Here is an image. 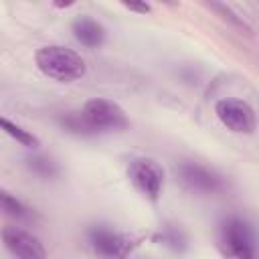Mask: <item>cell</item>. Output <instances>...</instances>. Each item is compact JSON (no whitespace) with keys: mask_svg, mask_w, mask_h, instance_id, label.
Masks as SVG:
<instances>
[{"mask_svg":"<svg viewBox=\"0 0 259 259\" xmlns=\"http://www.w3.org/2000/svg\"><path fill=\"white\" fill-rule=\"evenodd\" d=\"M85 239L91 253L99 259H127L140 245V239L105 223L91 225L85 231Z\"/></svg>","mask_w":259,"mask_h":259,"instance_id":"obj_3","label":"cell"},{"mask_svg":"<svg viewBox=\"0 0 259 259\" xmlns=\"http://www.w3.org/2000/svg\"><path fill=\"white\" fill-rule=\"evenodd\" d=\"M26 168H28L34 176H38V178H42V180H51V178H57V176L61 174V166H59L53 158L42 156V154H32V156H28V158H26Z\"/></svg>","mask_w":259,"mask_h":259,"instance_id":"obj_14","label":"cell"},{"mask_svg":"<svg viewBox=\"0 0 259 259\" xmlns=\"http://www.w3.org/2000/svg\"><path fill=\"white\" fill-rule=\"evenodd\" d=\"M0 132H4L8 138H12L14 142H18L20 146H26L30 150H36L40 146V140H38L36 134H32L30 130L22 127L20 123H16V121H12L4 115H0Z\"/></svg>","mask_w":259,"mask_h":259,"instance_id":"obj_11","label":"cell"},{"mask_svg":"<svg viewBox=\"0 0 259 259\" xmlns=\"http://www.w3.org/2000/svg\"><path fill=\"white\" fill-rule=\"evenodd\" d=\"M123 6H125L127 10H132V12H138V14H148V12L152 10V6L146 4V2H142V4H140V2H125Z\"/></svg>","mask_w":259,"mask_h":259,"instance_id":"obj_16","label":"cell"},{"mask_svg":"<svg viewBox=\"0 0 259 259\" xmlns=\"http://www.w3.org/2000/svg\"><path fill=\"white\" fill-rule=\"evenodd\" d=\"M34 63L38 71L57 83H75L85 77V59L63 45H45L34 53Z\"/></svg>","mask_w":259,"mask_h":259,"instance_id":"obj_1","label":"cell"},{"mask_svg":"<svg viewBox=\"0 0 259 259\" xmlns=\"http://www.w3.org/2000/svg\"><path fill=\"white\" fill-rule=\"evenodd\" d=\"M125 174H127L130 184L142 198H146L152 204H156L162 198V192L166 186V170L162 168L158 160L150 156L134 158L127 164Z\"/></svg>","mask_w":259,"mask_h":259,"instance_id":"obj_4","label":"cell"},{"mask_svg":"<svg viewBox=\"0 0 259 259\" xmlns=\"http://www.w3.org/2000/svg\"><path fill=\"white\" fill-rule=\"evenodd\" d=\"M219 251L225 259H255V233L247 219L231 214L219 225Z\"/></svg>","mask_w":259,"mask_h":259,"instance_id":"obj_2","label":"cell"},{"mask_svg":"<svg viewBox=\"0 0 259 259\" xmlns=\"http://www.w3.org/2000/svg\"><path fill=\"white\" fill-rule=\"evenodd\" d=\"M2 245L14 259H49V253L42 245V241L32 235L30 231L16 227V225H6L0 231Z\"/></svg>","mask_w":259,"mask_h":259,"instance_id":"obj_7","label":"cell"},{"mask_svg":"<svg viewBox=\"0 0 259 259\" xmlns=\"http://www.w3.org/2000/svg\"><path fill=\"white\" fill-rule=\"evenodd\" d=\"M0 212L8 214L12 219H22V221H26V219L32 217V210L16 194H12L10 190H6L4 186H0Z\"/></svg>","mask_w":259,"mask_h":259,"instance_id":"obj_13","label":"cell"},{"mask_svg":"<svg viewBox=\"0 0 259 259\" xmlns=\"http://www.w3.org/2000/svg\"><path fill=\"white\" fill-rule=\"evenodd\" d=\"M83 117L95 134L101 132H125L130 127V117L125 109L105 97H91L81 107Z\"/></svg>","mask_w":259,"mask_h":259,"instance_id":"obj_5","label":"cell"},{"mask_svg":"<svg viewBox=\"0 0 259 259\" xmlns=\"http://www.w3.org/2000/svg\"><path fill=\"white\" fill-rule=\"evenodd\" d=\"M176 174L180 178V182L198 194H217L221 190H225V178L214 172L208 166H202L198 162H180L176 168Z\"/></svg>","mask_w":259,"mask_h":259,"instance_id":"obj_8","label":"cell"},{"mask_svg":"<svg viewBox=\"0 0 259 259\" xmlns=\"http://www.w3.org/2000/svg\"><path fill=\"white\" fill-rule=\"evenodd\" d=\"M214 115L233 134L251 136L257 130L255 109L245 99H237V97H223V99H219L214 103Z\"/></svg>","mask_w":259,"mask_h":259,"instance_id":"obj_6","label":"cell"},{"mask_svg":"<svg viewBox=\"0 0 259 259\" xmlns=\"http://www.w3.org/2000/svg\"><path fill=\"white\" fill-rule=\"evenodd\" d=\"M152 241L170 249L172 253H184L188 249V237L178 225H164L158 233L152 235Z\"/></svg>","mask_w":259,"mask_h":259,"instance_id":"obj_10","label":"cell"},{"mask_svg":"<svg viewBox=\"0 0 259 259\" xmlns=\"http://www.w3.org/2000/svg\"><path fill=\"white\" fill-rule=\"evenodd\" d=\"M210 8H212V10H217V12L223 16V20H227V22H231L233 26L243 28L245 32H249V26H247V22L243 20V16L235 14V12H233L229 6H225V4H210Z\"/></svg>","mask_w":259,"mask_h":259,"instance_id":"obj_15","label":"cell"},{"mask_svg":"<svg viewBox=\"0 0 259 259\" xmlns=\"http://www.w3.org/2000/svg\"><path fill=\"white\" fill-rule=\"evenodd\" d=\"M71 32L77 38V42H81L87 49H99L105 42V26L87 14L77 16L73 20Z\"/></svg>","mask_w":259,"mask_h":259,"instance_id":"obj_9","label":"cell"},{"mask_svg":"<svg viewBox=\"0 0 259 259\" xmlns=\"http://www.w3.org/2000/svg\"><path fill=\"white\" fill-rule=\"evenodd\" d=\"M57 123L63 132L73 134V136H95V132L91 130V125L87 123V119L83 117L81 111H65L57 115Z\"/></svg>","mask_w":259,"mask_h":259,"instance_id":"obj_12","label":"cell"}]
</instances>
